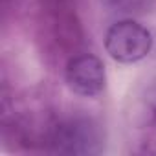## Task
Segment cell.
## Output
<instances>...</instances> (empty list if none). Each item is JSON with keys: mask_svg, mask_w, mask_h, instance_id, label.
<instances>
[{"mask_svg": "<svg viewBox=\"0 0 156 156\" xmlns=\"http://www.w3.org/2000/svg\"><path fill=\"white\" fill-rule=\"evenodd\" d=\"M66 83L79 96H98L105 88V66L90 53L77 55L66 64Z\"/></svg>", "mask_w": 156, "mask_h": 156, "instance_id": "3957f363", "label": "cell"}, {"mask_svg": "<svg viewBox=\"0 0 156 156\" xmlns=\"http://www.w3.org/2000/svg\"><path fill=\"white\" fill-rule=\"evenodd\" d=\"M50 143L62 154H96L101 149V134L92 119L75 118L57 125Z\"/></svg>", "mask_w": 156, "mask_h": 156, "instance_id": "7a4b0ae2", "label": "cell"}, {"mask_svg": "<svg viewBox=\"0 0 156 156\" xmlns=\"http://www.w3.org/2000/svg\"><path fill=\"white\" fill-rule=\"evenodd\" d=\"M105 48L107 53L118 62H138L151 51L152 35L145 26L134 20H119L108 28Z\"/></svg>", "mask_w": 156, "mask_h": 156, "instance_id": "6da1fadb", "label": "cell"}, {"mask_svg": "<svg viewBox=\"0 0 156 156\" xmlns=\"http://www.w3.org/2000/svg\"><path fill=\"white\" fill-rule=\"evenodd\" d=\"M105 2L121 13H136L147 8L149 0H105Z\"/></svg>", "mask_w": 156, "mask_h": 156, "instance_id": "277c9868", "label": "cell"}]
</instances>
